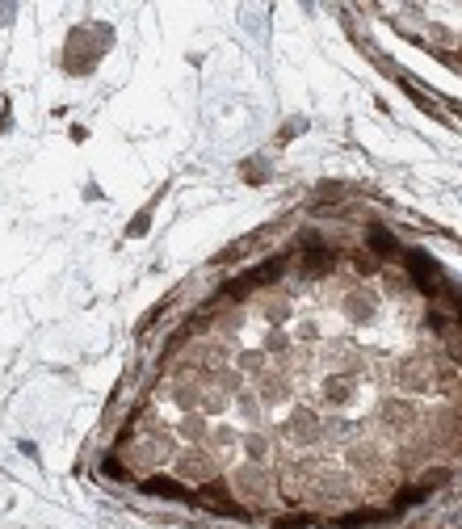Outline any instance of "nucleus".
<instances>
[{
  "label": "nucleus",
  "mask_w": 462,
  "mask_h": 529,
  "mask_svg": "<svg viewBox=\"0 0 462 529\" xmlns=\"http://www.w3.org/2000/svg\"><path fill=\"white\" fill-rule=\"evenodd\" d=\"M143 492H147V496H160V500H181V496H185L181 479H147Z\"/></svg>",
  "instance_id": "0eeeda50"
},
{
  "label": "nucleus",
  "mask_w": 462,
  "mask_h": 529,
  "mask_svg": "<svg viewBox=\"0 0 462 529\" xmlns=\"http://www.w3.org/2000/svg\"><path fill=\"white\" fill-rule=\"evenodd\" d=\"M181 437H185V441H193V446H198V441H202V437H206V420H202V416H193V412H189V416H185V420H181Z\"/></svg>",
  "instance_id": "f8f14e48"
},
{
  "label": "nucleus",
  "mask_w": 462,
  "mask_h": 529,
  "mask_svg": "<svg viewBox=\"0 0 462 529\" xmlns=\"http://www.w3.org/2000/svg\"><path fill=\"white\" fill-rule=\"evenodd\" d=\"M290 399V387L282 378H265V391H261V404H286Z\"/></svg>",
  "instance_id": "9d476101"
},
{
  "label": "nucleus",
  "mask_w": 462,
  "mask_h": 529,
  "mask_svg": "<svg viewBox=\"0 0 462 529\" xmlns=\"http://www.w3.org/2000/svg\"><path fill=\"white\" fill-rule=\"evenodd\" d=\"M370 244H374V252H400V244H395V235H391L387 227H374V231H370Z\"/></svg>",
  "instance_id": "ddd939ff"
},
{
  "label": "nucleus",
  "mask_w": 462,
  "mask_h": 529,
  "mask_svg": "<svg viewBox=\"0 0 462 529\" xmlns=\"http://www.w3.org/2000/svg\"><path fill=\"white\" fill-rule=\"evenodd\" d=\"M400 378H404V387H429V366H425V357H416V362H404V370H400Z\"/></svg>",
  "instance_id": "6e6552de"
},
{
  "label": "nucleus",
  "mask_w": 462,
  "mask_h": 529,
  "mask_svg": "<svg viewBox=\"0 0 462 529\" xmlns=\"http://www.w3.org/2000/svg\"><path fill=\"white\" fill-rule=\"evenodd\" d=\"M240 370H244V374H261V370H265V353H257V349L240 353Z\"/></svg>",
  "instance_id": "4468645a"
},
{
  "label": "nucleus",
  "mask_w": 462,
  "mask_h": 529,
  "mask_svg": "<svg viewBox=\"0 0 462 529\" xmlns=\"http://www.w3.org/2000/svg\"><path fill=\"white\" fill-rule=\"evenodd\" d=\"M177 404H181V408H193V404H198V387H193V383H181V387H177Z\"/></svg>",
  "instance_id": "f3484780"
},
{
  "label": "nucleus",
  "mask_w": 462,
  "mask_h": 529,
  "mask_svg": "<svg viewBox=\"0 0 462 529\" xmlns=\"http://www.w3.org/2000/svg\"><path fill=\"white\" fill-rule=\"evenodd\" d=\"M408 269H412V277L421 282V290H425V294H433V282L442 277V269H437L425 252H412V256H408Z\"/></svg>",
  "instance_id": "39448f33"
},
{
  "label": "nucleus",
  "mask_w": 462,
  "mask_h": 529,
  "mask_svg": "<svg viewBox=\"0 0 462 529\" xmlns=\"http://www.w3.org/2000/svg\"><path fill=\"white\" fill-rule=\"evenodd\" d=\"M286 311H290V303H286V298H269V303H265V315H269V320H282Z\"/></svg>",
  "instance_id": "a211bd4d"
},
{
  "label": "nucleus",
  "mask_w": 462,
  "mask_h": 529,
  "mask_svg": "<svg viewBox=\"0 0 462 529\" xmlns=\"http://www.w3.org/2000/svg\"><path fill=\"white\" fill-rule=\"evenodd\" d=\"M244 450H248V458H252V462H261V458H265V450H269V441H265L261 433H248V437H244Z\"/></svg>",
  "instance_id": "2eb2a0df"
},
{
  "label": "nucleus",
  "mask_w": 462,
  "mask_h": 529,
  "mask_svg": "<svg viewBox=\"0 0 462 529\" xmlns=\"http://www.w3.org/2000/svg\"><path fill=\"white\" fill-rule=\"evenodd\" d=\"M286 437H290L294 446H311V441H320V437H324V425H320V416H315V412L299 408V412L290 416V425H286Z\"/></svg>",
  "instance_id": "7ed1b4c3"
},
{
  "label": "nucleus",
  "mask_w": 462,
  "mask_h": 529,
  "mask_svg": "<svg viewBox=\"0 0 462 529\" xmlns=\"http://www.w3.org/2000/svg\"><path fill=\"white\" fill-rule=\"evenodd\" d=\"M236 488H240V492H244V488H248V492H269V475L261 471V462H248V467L236 471Z\"/></svg>",
  "instance_id": "423d86ee"
},
{
  "label": "nucleus",
  "mask_w": 462,
  "mask_h": 529,
  "mask_svg": "<svg viewBox=\"0 0 462 529\" xmlns=\"http://www.w3.org/2000/svg\"><path fill=\"white\" fill-rule=\"evenodd\" d=\"M240 412H244L248 420H257V412H261V404H257L252 395H244V399H240Z\"/></svg>",
  "instance_id": "6ab92c4d"
},
{
  "label": "nucleus",
  "mask_w": 462,
  "mask_h": 529,
  "mask_svg": "<svg viewBox=\"0 0 462 529\" xmlns=\"http://www.w3.org/2000/svg\"><path fill=\"white\" fill-rule=\"evenodd\" d=\"M177 479H193V483H210L215 479V454L189 446L185 454H177Z\"/></svg>",
  "instance_id": "f03ea898"
},
{
  "label": "nucleus",
  "mask_w": 462,
  "mask_h": 529,
  "mask_svg": "<svg viewBox=\"0 0 462 529\" xmlns=\"http://www.w3.org/2000/svg\"><path fill=\"white\" fill-rule=\"evenodd\" d=\"M324 395H328L332 404H345V399L353 395V378H328V383H324Z\"/></svg>",
  "instance_id": "9b49d317"
},
{
  "label": "nucleus",
  "mask_w": 462,
  "mask_h": 529,
  "mask_svg": "<svg viewBox=\"0 0 462 529\" xmlns=\"http://www.w3.org/2000/svg\"><path fill=\"white\" fill-rule=\"evenodd\" d=\"M379 521H383V513H374V509H366V513H341L337 517L341 529H366V525H379Z\"/></svg>",
  "instance_id": "1a4fd4ad"
},
{
  "label": "nucleus",
  "mask_w": 462,
  "mask_h": 529,
  "mask_svg": "<svg viewBox=\"0 0 462 529\" xmlns=\"http://www.w3.org/2000/svg\"><path fill=\"white\" fill-rule=\"evenodd\" d=\"M341 492H349V483H341L337 475L320 479V496H324V500H341Z\"/></svg>",
  "instance_id": "dca6fc26"
},
{
  "label": "nucleus",
  "mask_w": 462,
  "mask_h": 529,
  "mask_svg": "<svg viewBox=\"0 0 462 529\" xmlns=\"http://www.w3.org/2000/svg\"><path fill=\"white\" fill-rule=\"evenodd\" d=\"M278 277H282V261L273 256V261H265L261 269H252V273H244L240 282H231L227 290H231V294H244L248 286H265V282H278Z\"/></svg>",
  "instance_id": "20e7f679"
},
{
  "label": "nucleus",
  "mask_w": 462,
  "mask_h": 529,
  "mask_svg": "<svg viewBox=\"0 0 462 529\" xmlns=\"http://www.w3.org/2000/svg\"><path fill=\"white\" fill-rule=\"evenodd\" d=\"M269 349H286V336H282V332H269Z\"/></svg>",
  "instance_id": "aec40b11"
},
{
  "label": "nucleus",
  "mask_w": 462,
  "mask_h": 529,
  "mask_svg": "<svg viewBox=\"0 0 462 529\" xmlns=\"http://www.w3.org/2000/svg\"><path fill=\"white\" fill-rule=\"evenodd\" d=\"M172 458V441L164 437V433H147V437H139L135 441V450H130V462L135 467H160V462H168Z\"/></svg>",
  "instance_id": "f257e3e1"
}]
</instances>
